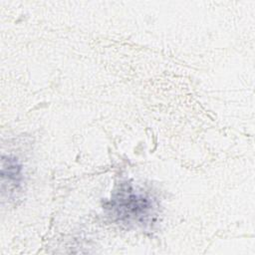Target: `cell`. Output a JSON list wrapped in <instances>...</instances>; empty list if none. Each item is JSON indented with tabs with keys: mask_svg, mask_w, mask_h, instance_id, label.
Listing matches in <instances>:
<instances>
[{
	"mask_svg": "<svg viewBox=\"0 0 255 255\" xmlns=\"http://www.w3.org/2000/svg\"><path fill=\"white\" fill-rule=\"evenodd\" d=\"M106 207L118 221L128 225L150 224L155 215L152 198L128 182L120 185Z\"/></svg>",
	"mask_w": 255,
	"mask_h": 255,
	"instance_id": "cell-1",
	"label": "cell"
},
{
	"mask_svg": "<svg viewBox=\"0 0 255 255\" xmlns=\"http://www.w3.org/2000/svg\"><path fill=\"white\" fill-rule=\"evenodd\" d=\"M2 191L13 192L18 189L23 179L22 165L18 158L11 155H2L1 164Z\"/></svg>",
	"mask_w": 255,
	"mask_h": 255,
	"instance_id": "cell-2",
	"label": "cell"
}]
</instances>
